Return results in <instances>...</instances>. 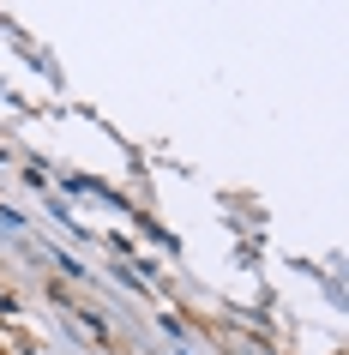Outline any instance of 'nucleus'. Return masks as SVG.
<instances>
[]
</instances>
